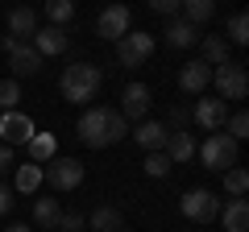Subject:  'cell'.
Masks as SVG:
<instances>
[{
	"instance_id": "cell-33",
	"label": "cell",
	"mask_w": 249,
	"mask_h": 232,
	"mask_svg": "<svg viewBox=\"0 0 249 232\" xmlns=\"http://www.w3.org/2000/svg\"><path fill=\"white\" fill-rule=\"evenodd\" d=\"M178 4H183V0H150V9H154V13H162V17H175Z\"/></svg>"
},
{
	"instance_id": "cell-26",
	"label": "cell",
	"mask_w": 249,
	"mask_h": 232,
	"mask_svg": "<svg viewBox=\"0 0 249 232\" xmlns=\"http://www.w3.org/2000/svg\"><path fill=\"white\" fill-rule=\"evenodd\" d=\"M224 191H229L232 199H245V191H249V174L241 166H229L224 170Z\"/></svg>"
},
{
	"instance_id": "cell-31",
	"label": "cell",
	"mask_w": 249,
	"mask_h": 232,
	"mask_svg": "<svg viewBox=\"0 0 249 232\" xmlns=\"http://www.w3.org/2000/svg\"><path fill=\"white\" fill-rule=\"evenodd\" d=\"M224 129H229V137L241 145V141L249 137V112H232L229 120H224Z\"/></svg>"
},
{
	"instance_id": "cell-1",
	"label": "cell",
	"mask_w": 249,
	"mask_h": 232,
	"mask_svg": "<svg viewBox=\"0 0 249 232\" xmlns=\"http://www.w3.org/2000/svg\"><path fill=\"white\" fill-rule=\"evenodd\" d=\"M75 133H79V141L88 145V149H104V145L124 141V133H129V120H124L116 108H88V112L79 116Z\"/></svg>"
},
{
	"instance_id": "cell-13",
	"label": "cell",
	"mask_w": 249,
	"mask_h": 232,
	"mask_svg": "<svg viewBox=\"0 0 249 232\" xmlns=\"http://www.w3.org/2000/svg\"><path fill=\"white\" fill-rule=\"evenodd\" d=\"M9 71H13V79H21V75L29 79V75L42 71V54H37L29 42H17V46L9 50Z\"/></svg>"
},
{
	"instance_id": "cell-18",
	"label": "cell",
	"mask_w": 249,
	"mask_h": 232,
	"mask_svg": "<svg viewBox=\"0 0 249 232\" xmlns=\"http://www.w3.org/2000/svg\"><path fill=\"white\" fill-rule=\"evenodd\" d=\"M216 220H224V232H249V203L245 199H229Z\"/></svg>"
},
{
	"instance_id": "cell-3",
	"label": "cell",
	"mask_w": 249,
	"mask_h": 232,
	"mask_svg": "<svg viewBox=\"0 0 249 232\" xmlns=\"http://www.w3.org/2000/svg\"><path fill=\"white\" fill-rule=\"evenodd\" d=\"M196 158H204L208 170H216V174H224L229 166H237V141H232L229 133H208V141L196 149Z\"/></svg>"
},
{
	"instance_id": "cell-7",
	"label": "cell",
	"mask_w": 249,
	"mask_h": 232,
	"mask_svg": "<svg viewBox=\"0 0 249 232\" xmlns=\"http://www.w3.org/2000/svg\"><path fill=\"white\" fill-rule=\"evenodd\" d=\"M42 179L50 182L54 191H75L83 182V162L79 158H50L42 166Z\"/></svg>"
},
{
	"instance_id": "cell-5",
	"label": "cell",
	"mask_w": 249,
	"mask_h": 232,
	"mask_svg": "<svg viewBox=\"0 0 249 232\" xmlns=\"http://www.w3.org/2000/svg\"><path fill=\"white\" fill-rule=\"evenodd\" d=\"M212 83H216V91H220L224 104L249 96V75H245V66L232 63V58H229V63H220V66H212Z\"/></svg>"
},
{
	"instance_id": "cell-12",
	"label": "cell",
	"mask_w": 249,
	"mask_h": 232,
	"mask_svg": "<svg viewBox=\"0 0 249 232\" xmlns=\"http://www.w3.org/2000/svg\"><path fill=\"white\" fill-rule=\"evenodd\" d=\"M196 137H191V129H170L166 133V145H162V153H166L175 166H183V162H191L196 158Z\"/></svg>"
},
{
	"instance_id": "cell-14",
	"label": "cell",
	"mask_w": 249,
	"mask_h": 232,
	"mask_svg": "<svg viewBox=\"0 0 249 232\" xmlns=\"http://www.w3.org/2000/svg\"><path fill=\"white\" fill-rule=\"evenodd\" d=\"M208 83H212V66H208L204 58H191V63L178 71V87H183L187 96H199V91H208Z\"/></svg>"
},
{
	"instance_id": "cell-6",
	"label": "cell",
	"mask_w": 249,
	"mask_h": 232,
	"mask_svg": "<svg viewBox=\"0 0 249 232\" xmlns=\"http://www.w3.org/2000/svg\"><path fill=\"white\" fill-rule=\"evenodd\" d=\"M178 212H183L187 220H196V224H212L216 215H220V199H216L208 187H191L183 199H178Z\"/></svg>"
},
{
	"instance_id": "cell-24",
	"label": "cell",
	"mask_w": 249,
	"mask_h": 232,
	"mask_svg": "<svg viewBox=\"0 0 249 232\" xmlns=\"http://www.w3.org/2000/svg\"><path fill=\"white\" fill-rule=\"evenodd\" d=\"M178 9H183V21H191V25L199 29L204 21H212V17H216V0H183Z\"/></svg>"
},
{
	"instance_id": "cell-38",
	"label": "cell",
	"mask_w": 249,
	"mask_h": 232,
	"mask_svg": "<svg viewBox=\"0 0 249 232\" xmlns=\"http://www.w3.org/2000/svg\"><path fill=\"white\" fill-rule=\"evenodd\" d=\"M50 232H58V228H50Z\"/></svg>"
},
{
	"instance_id": "cell-15",
	"label": "cell",
	"mask_w": 249,
	"mask_h": 232,
	"mask_svg": "<svg viewBox=\"0 0 249 232\" xmlns=\"http://www.w3.org/2000/svg\"><path fill=\"white\" fill-rule=\"evenodd\" d=\"M29 46H34L37 54H42V58H58V54H67V33H62L58 25H46V29H37L34 37H29Z\"/></svg>"
},
{
	"instance_id": "cell-35",
	"label": "cell",
	"mask_w": 249,
	"mask_h": 232,
	"mask_svg": "<svg viewBox=\"0 0 249 232\" xmlns=\"http://www.w3.org/2000/svg\"><path fill=\"white\" fill-rule=\"evenodd\" d=\"M13 170V145H0V174Z\"/></svg>"
},
{
	"instance_id": "cell-11",
	"label": "cell",
	"mask_w": 249,
	"mask_h": 232,
	"mask_svg": "<svg viewBox=\"0 0 249 232\" xmlns=\"http://www.w3.org/2000/svg\"><path fill=\"white\" fill-rule=\"evenodd\" d=\"M191 116H196V125L204 129V133H220L224 120H229V104H224L220 96H216V99H199Z\"/></svg>"
},
{
	"instance_id": "cell-22",
	"label": "cell",
	"mask_w": 249,
	"mask_h": 232,
	"mask_svg": "<svg viewBox=\"0 0 249 232\" xmlns=\"http://www.w3.org/2000/svg\"><path fill=\"white\" fill-rule=\"evenodd\" d=\"M25 149H29V162L46 166V162L54 158V149H58V141H54V133H34V137L25 141Z\"/></svg>"
},
{
	"instance_id": "cell-20",
	"label": "cell",
	"mask_w": 249,
	"mask_h": 232,
	"mask_svg": "<svg viewBox=\"0 0 249 232\" xmlns=\"http://www.w3.org/2000/svg\"><path fill=\"white\" fill-rule=\"evenodd\" d=\"M91 232H124V215L116 212L112 203H104V207H96V212H91Z\"/></svg>"
},
{
	"instance_id": "cell-16",
	"label": "cell",
	"mask_w": 249,
	"mask_h": 232,
	"mask_svg": "<svg viewBox=\"0 0 249 232\" xmlns=\"http://www.w3.org/2000/svg\"><path fill=\"white\" fill-rule=\"evenodd\" d=\"M9 33L17 37V42H29V37L37 33V13L29 9V4H17V9L9 13Z\"/></svg>"
},
{
	"instance_id": "cell-17",
	"label": "cell",
	"mask_w": 249,
	"mask_h": 232,
	"mask_svg": "<svg viewBox=\"0 0 249 232\" xmlns=\"http://www.w3.org/2000/svg\"><path fill=\"white\" fill-rule=\"evenodd\" d=\"M166 133H170V129L162 125V120H142V125H137V133H133V141L142 145L145 153H154V149H162V145H166Z\"/></svg>"
},
{
	"instance_id": "cell-32",
	"label": "cell",
	"mask_w": 249,
	"mask_h": 232,
	"mask_svg": "<svg viewBox=\"0 0 249 232\" xmlns=\"http://www.w3.org/2000/svg\"><path fill=\"white\" fill-rule=\"evenodd\" d=\"M88 228V215L83 212H62L58 215V232H83Z\"/></svg>"
},
{
	"instance_id": "cell-9",
	"label": "cell",
	"mask_w": 249,
	"mask_h": 232,
	"mask_svg": "<svg viewBox=\"0 0 249 232\" xmlns=\"http://www.w3.org/2000/svg\"><path fill=\"white\" fill-rule=\"evenodd\" d=\"M116 112H121L124 120H137V125L150 120V87H145V83H129V87L121 91V108H116Z\"/></svg>"
},
{
	"instance_id": "cell-34",
	"label": "cell",
	"mask_w": 249,
	"mask_h": 232,
	"mask_svg": "<svg viewBox=\"0 0 249 232\" xmlns=\"http://www.w3.org/2000/svg\"><path fill=\"white\" fill-rule=\"evenodd\" d=\"M4 212H13V187L0 182V215H4Z\"/></svg>"
},
{
	"instance_id": "cell-4",
	"label": "cell",
	"mask_w": 249,
	"mask_h": 232,
	"mask_svg": "<svg viewBox=\"0 0 249 232\" xmlns=\"http://www.w3.org/2000/svg\"><path fill=\"white\" fill-rule=\"evenodd\" d=\"M154 54V33H145V29H129V33L116 42V63L124 66V71H137V66H145V58Z\"/></svg>"
},
{
	"instance_id": "cell-21",
	"label": "cell",
	"mask_w": 249,
	"mask_h": 232,
	"mask_svg": "<svg viewBox=\"0 0 249 232\" xmlns=\"http://www.w3.org/2000/svg\"><path fill=\"white\" fill-rule=\"evenodd\" d=\"M166 42L175 46V50H187V46H196V42H199V33H196V25H191V21L175 17V21L166 25Z\"/></svg>"
},
{
	"instance_id": "cell-19",
	"label": "cell",
	"mask_w": 249,
	"mask_h": 232,
	"mask_svg": "<svg viewBox=\"0 0 249 232\" xmlns=\"http://www.w3.org/2000/svg\"><path fill=\"white\" fill-rule=\"evenodd\" d=\"M42 182H46V179H42V166H37V162H21V166H13V191L34 195Z\"/></svg>"
},
{
	"instance_id": "cell-23",
	"label": "cell",
	"mask_w": 249,
	"mask_h": 232,
	"mask_svg": "<svg viewBox=\"0 0 249 232\" xmlns=\"http://www.w3.org/2000/svg\"><path fill=\"white\" fill-rule=\"evenodd\" d=\"M199 50H204V63L208 66H220V63H229V50H232V46L224 42L220 33H208V37H199Z\"/></svg>"
},
{
	"instance_id": "cell-36",
	"label": "cell",
	"mask_w": 249,
	"mask_h": 232,
	"mask_svg": "<svg viewBox=\"0 0 249 232\" xmlns=\"http://www.w3.org/2000/svg\"><path fill=\"white\" fill-rule=\"evenodd\" d=\"M187 125V108H175V112H170V125L166 129H183Z\"/></svg>"
},
{
	"instance_id": "cell-2",
	"label": "cell",
	"mask_w": 249,
	"mask_h": 232,
	"mask_svg": "<svg viewBox=\"0 0 249 232\" xmlns=\"http://www.w3.org/2000/svg\"><path fill=\"white\" fill-rule=\"evenodd\" d=\"M100 83H104V75H100L96 63H75V66L62 71L58 91H62V99H71V104H91L96 91H100Z\"/></svg>"
},
{
	"instance_id": "cell-37",
	"label": "cell",
	"mask_w": 249,
	"mask_h": 232,
	"mask_svg": "<svg viewBox=\"0 0 249 232\" xmlns=\"http://www.w3.org/2000/svg\"><path fill=\"white\" fill-rule=\"evenodd\" d=\"M4 232H29V228H25V224H9V228H4Z\"/></svg>"
},
{
	"instance_id": "cell-28",
	"label": "cell",
	"mask_w": 249,
	"mask_h": 232,
	"mask_svg": "<svg viewBox=\"0 0 249 232\" xmlns=\"http://www.w3.org/2000/svg\"><path fill=\"white\" fill-rule=\"evenodd\" d=\"M170 166H175V162H170V158H166L162 149L145 153V162H142V170L150 174V179H166V174H170Z\"/></svg>"
},
{
	"instance_id": "cell-29",
	"label": "cell",
	"mask_w": 249,
	"mask_h": 232,
	"mask_svg": "<svg viewBox=\"0 0 249 232\" xmlns=\"http://www.w3.org/2000/svg\"><path fill=\"white\" fill-rule=\"evenodd\" d=\"M229 46H245L249 42V17L245 13H232L229 17V37H224Z\"/></svg>"
},
{
	"instance_id": "cell-25",
	"label": "cell",
	"mask_w": 249,
	"mask_h": 232,
	"mask_svg": "<svg viewBox=\"0 0 249 232\" xmlns=\"http://www.w3.org/2000/svg\"><path fill=\"white\" fill-rule=\"evenodd\" d=\"M58 215H62L58 195H50V199H37V203H34V224H42V228H58Z\"/></svg>"
},
{
	"instance_id": "cell-27",
	"label": "cell",
	"mask_w": 249,
	"mask_h": 232,
	"mask_svg": "<svg viewBox=\"0 0 249 232\" xmlns=\"http://www.w3.org/2000/svg\"><path fill=\"white\" fill-rule=\"evenodd\" d=\"M46 17H50V25H67V21L75 17V0H46Z\"/></svg>"
},
{
	"instance_id": "cell-8",
	"label": "cell",
	"mask_w": 249,
	"mask_h": 232,
	"mask_svg": "<svg viewBox=\"0 0 249 232\" xmlns=\"http://www.w3.org/2000/svg\"><path fill=\"white\" fill-rule=\"evenodd\" d=\"M129 29H133V13H129V4H108V9L100 13V21H96V33L108 37V42H121Z\"/></svg>"
},
{
	"instance_id": "cell-10",
	"label": "cell",
	"mask_w": 249,
	"mask_h": 232,
	"mask_svg": "<svg viewBox=\"0 0 249 232\" xmlns=\"http://www.w3.org/2000/svg\"><path fill=\"white\" fill-rule=\"evenodd\" d=\"M37 129H34V120H29L25 112H0V137H4V145H25L29 137H34Z\"/></svg>"
},
{
	"instance_id": "cell-30",
	"label": "cell",
	"mask_w": 249,
	"mask_h": 232,
	"mask_svg": "<svg viewBox=\"0 0 249 232\" xmlns=\"http://www.w3.org/2000/svg\"><path fill=\"white\" fill-rule=\"evenodd\" d=\"M21 104V83L17 79H0V112H13Z\"/></svg>"
}]
</instances>
